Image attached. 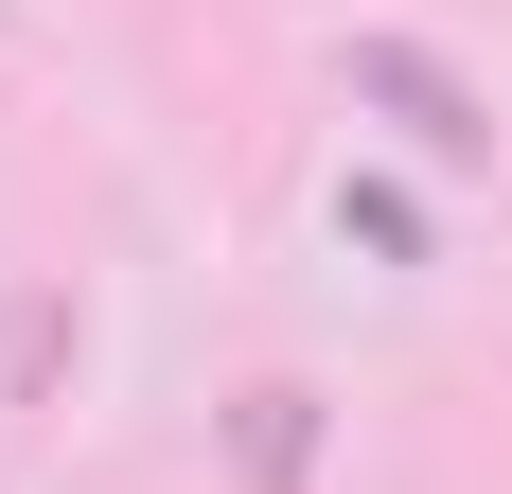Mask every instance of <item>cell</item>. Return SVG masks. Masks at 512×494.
Instances as JSON below:
<instances>
[{
    "instance_id": "6da1fadb",
    "label": "cell",
    "mask_w": 512,
    "mask_h": 494,
    "mask_svg": "<svg viewBox=\"0 0 512 494\" xmlns=\"http://www.w3.org/2000/svg\"><path fill=\"white\" fill-rule=\"evenodd\" d=\"M336 89H354L407 159H442V177H477V159H495V89H477L442 36H389V18H371V36L336 53Z\"/></svg>"
},
{
    "instance_id": "7a4b0ae2",
    "label": "cell",
    "mask_w": 512,
    "mask_h": 494,
    "mask_svg": "<svg viewBox=\"0 0 512 494\" xmlns=\"http://www.w3.org/2000/svg\"><path fill=\"white\" fill-rule=\"evenodd\" d=\"M318 424H336V406H318L301 371L230 389V494H318Z\"/></svg>"
},
{
    "instance_id": "3957f363",
    "label": "cell",
    "mask_w": 512,
    "mask_h": 494,
    "mask_svg": "<svg viewBox=\"0 0 512 494\" xmlns=\"http://www.w3.org/2000/svg\"><path fill=\"white\" fill-rule=\"evenodd\" d=\"M53 371H71V283H18L0 300V406H53Z\"/></svg>"
},
{
    "instance_id": "277c9868",
    "label": "cell",
    "mask_w": 512,
    "mask_h": 494,
    "mask_svg": "<svg viewBox=\"0 0 512 494\" xmlns=\"http://www.w3.org/2000/svg\"><path fill=\"white\" fill-rule=\"evenodd\" d=\"M336 212H354V230H371V247H389V265H424V212H407V195H389V177H354V195H336Z\"/></svg>"
}]
</instances>
